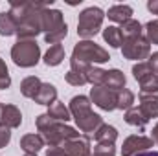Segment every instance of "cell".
<instances>
[{"label": "cell", "mask_w": 158, "mask_h": 156, "mask_svg": "<svg viewBox=\"0 0 158 156\" xmlns=\"http://www.w3.org/2000/svg\"><path fill=\"white\" fill-rule=\"evenodd\" d=\"M125 123H129V125H132V127H138V129H142L143 130V127L149 123V119L142 114V110L138 109V107H132V109H129V110H125Z\"/></svg>", "instance_id": "obj_21"}, {"label": "cell", "mask_w": 158, "mask_h": 156, "mask_svg": "<svg viewBox=\"0 0 158 156\" xmlns=\"http://www.w3.org/2000/svg\"><path fill=\"white\" fill-rule=\"evenodd\" d=\"M9 142H11V129L0 125V149H4Z\"/></svg>", "instance_id": "obj_35"}, {"label": "cell", "mask_w": 158, "mask_h": 156, "mask_svg": "<svg viewBox=\"0 0 158 156\" xmlns=\"http://www.w3.org/2000/svg\"><path fill=\"white\" fill-rule=\"evenodd\" d=\"M11 86V77H9V72H7V66L6 63L0 59V90H6Z\"/></svg>", "instance_id": "obj_33"}, {"label": "cell", "mask_w": 158, "mask_h": 156, "mask_svg": "<svg viewBox=\"0 0 158 156\" xmlns=\"http://www.w3.org/2000/svg\"><path fill=\"white\" fill-rule=\"evenodd\" d=\"M103 39H105V42H109V46H112V48H121V44H123L121 30L116 28V26H107L103 30Z\"/></svg>", "instance_id": "obj_24"}, {"label": "cell", "mask_w": 158, "mask_h": 156, "mask_svg": "<svg viewBox=\"0 0 158 156\" xmlns=\"http://www.w3.org/2000/svg\"><path fill=\"white\" fill-rule=\"evenodd\" d=\"M37 129L42 134L44 142L50 145V147H59L61 143L68 142V140H76V138H81L77 130L66 123H61L53 117H50L48 114H40L37 116Z\"/></svg>", "instance_id": "obj_3"}, {"label": "cell", "mask_w": 158, "mask_h": 156, "mask_svg": "<svg viewBox=\"0 0 158 156\" xmlns=\"http://www.w3.org/2000/svg\"><path fill=\"white\" fill-rule=\"evenodd\" d=\"M109 61H110V55L103 46L96 44L94 40H79L74 46V51L70 57V70L86 76L90 66L103 64Z\"/></svg>", "instance_id": "obj_2"}, {"label": "cell", "mask_w": 158, "mask_h": 156, "mask_svg": "<svg viewBox=\"0 0 158 156\" xmlns=\"http://www.w3.org/2000/svg\"><path fill=\"white\" fill-rule=\"evenodd\" d=\"M147 63H149V66L153 68V72L158 76V51H155V53H151V55H149Z\"/></svg>", "instance_id": "obj_36"}, {"label": "cell", "mask_w": 158, "mask_h": 156, "mask_svg": "<svg viewBox=\"0 0 158 156\" xmlns=\"http://www.w3.org/2000/svg\"><path fill=\"white\" fill-rule=\"evenodd\" d=\"M94 140H96L98 143H103V145H114V142L118 140V130H116V127L103 123V125L94 132Z\"/></svg>", "instance_id": "obj_18"}, {"label": "cell", "mask_w": 158, "mask_h": 156, "mask_svg": "<svg viewBox=\"0 0 158 156\" xmlns=\"http://www.w3.org/2000/svg\"><path fill=\"white\" fill-rule=\"evenodd\" d=\"M11 59L20 68H33L40 61V46L37 40H17L11 48Z\"/></svg>", "instance_id": "obj_6"}, {"label": "cell", "mask_w": 158, "mask_h": 156, "mask_svg": "<svg viewBox=\"0 0 158 156\" xmlns=\"http://www.w3.org/2000/svg\"><path fill=\"white\" fill-rule=\"evenodd\" d=\"M90 105H92V101L86 96H74L68 105V110H70L72 117L76 119V125L79 127V130L86 132V136H90V134L94 136V132L103 125V117L92 112Z\"/></svg>", "instance_id": "obj_4"}, {"label": "cell", "mask_w": 158, "mask_h": 156, "mask_svg": "<svg viewBox=\"0 0 158 156\" xmlns=\"http://www.w3.org/2000/svg\"><path fill=\"white\" fill-rule=\"evenodd\" d=\"M63 26H66V22H64L63 13L59 9H50V7L42 9V31H44V35L53 33V31L61 30Z\"/></svg>", "instance_id": "obj_11"}, {"label": "cell", "mask_w": 158, "mask_h": 156, "mask_svg": "<svg viewBox=\"0 0 158 156\" xmlns=\"http://www.w3.org/2000/svg\"><path fill=\"white\" fill-rule=\"evenodd\" d=\"M121 53L125 59L143 63V59H149V55H151V42L143 35L132 37V39H123Z\"/></svg>", "instance_id": "obj_7"}, {"label": "cell", "mask_w": 158, "mask_h": 156, "mask_svg": "<svg viewBox=\"0 0 158 156\" xmlns=\"http://www.w3.org/2000/svg\"><path fill=\"white\" fill-rule=\"evenodd\" d=\"M44 138L40 134H26L20 138V149L26 154H37L40 149L44 147Z\"/></svg>", "instance_id": "obj_15"}, {"label": "cell", "mask_w": 158, "mask_h": 156, "mask_svg": "<svg viewBox=\"0 0 158 156\" xmlns=\"http://www.w3.org/2000/svg\"><path fill=\"white\" fill-rule=\"evenodd\" d=\"M142 114L147 119L158 117V94H140V107Z\"/></svg>", "instance_id": "obj_13"}, {"label": "cell", "mask_w": 158, "mask_h": 156, "mask_svg": "<svg viewBox=\"0 0 158 156\" xmlns=\"http://www.w3.org/2000/svg\"><path fill=\"white\" fill-rule=\"evenodd\" d=\"M149 74H155V72H153V68L149 66L147 61H143V63H136V64L132 66V76H134L136 81H140L142 77H145V76H149Z\"/></svg>", "instance_id": "obj_29"}, {"label": "cell", "mask_w": 158, "mask_h": 156, "mask_svg": "<svg viewBox=\"0 0 158 156\" xmlns=\"http://www.w3.org/2000/svg\"><path fill=\"white\" fill-rule=\"evenodd\" d=\"M134 105V94L129 88H121L119 92H116V109L119 110H129Z\"/></svg>", "instance_id": "obj_26"}, {"label": "cell", "mask_w": 158, "mask_h": 156, "mask_svg": "<svg viewBox=\"0 0 158 156\" xmlns=\"http://www.w3.org/2000/svg\"><path fill=\"white\" fill-rule=\"evenodd\" d=\"M103 18H105V11L98 6H90L83 9L77 20V35L83 40H90L92 37H96L98 31L101 30Z\"/></svg>", "instance_id": "obj_5"}, {"label": "cell", "mask_w": 158, "mask_h": 156, "mask_svg": "<svg viewBox=\"0 0 158 156\" xmlns=\"http://www.w3.org/2000/svg\"><path fill=\"white\" fill-rule=\"evenodd\" d=\"M50 7L42 2H24V0H11L9 13L17 22V37L19 40H35V37L42 33V9Z\"/></svg>", "instance_id": "obj_1"}, {"label": "cell", "mask_w": 158, "mask_h": 156, "mask_svg": "<svg viewBox=\"0 0 158 156\" xmlns=\"http://www.w3.org/2000/svg\"><path fill=\"white\" fill-rule=\"evenodd\" d=\"M151 140H153V142H155V143L158 145V123L155 125V127H153V132H151Z\"/></svg>", "instance_id": "obj_38"}, {"label": "cell", "mask_w": 158, "mask_h": 156, "mask_svg": "<svg viewBox=\"0 0 158 156\" xmlns=\"http://www.w3.org/2000/svg\"><path fill=\"white\" fill-rule=\"evenodd\" d=\"M33 101L37 105H44V107H50L57 101V88L52 84V83H42L37 92V96L33 97Z\"/></svg>", "instance_id": "obj_14"}, {"label": "cell", "mask_w": 158, "mask_h": 156, "mask_svg": "<svg viewBox=\"0 0 158 156\" xmlns=\"http://www.w3.org/2000/svg\"><path fill=\"white\" fill-rule=\"evenodd\" d=\"M153 145H155V142L151 138L142 136V134H132V136H129V138L123 140L121 156H136V154H140V153L149 151Z\"/></svg>", "instance_id": "obj_8"}, {"label": "cell", "mask_w": 158, "mask_h": 156, "mask_svg": "<svg viewBox=\"0 0 158 156\" xmlns=\"http://www.w3.org/2000/svg\"><path fill=\"white\" fill-rule=\"evenodd\" d=\"M105 17H109V20H112V22L123 24V22H127V20L132 18V7L125 6V4L112 6V7H109V11L105 13Z\"/></svg>", "instance_id": "obj_17"}, {"label": "cell", "mask_w": 158, "mask_h": 156, "mask_svg": "<svg viewBox=\"0 0 158 156\" xmlns=\"http://www.w3.org/2000/svg\"><path fill=\"white\" fill-rule=\"evenodd\" d=\"M136 156H158V151H145V153H140Z\"/></svg>", "instance_id": "obj_39"}, {"label": "cell", "mask_w": 158, "mask_h": 156, "mask_svg": "<svg viewBox=\"0 0 158 156\" xmlns=\"http://www.w3.org/2000/svg\"><path fill=\"white\" fill-rule=\"evenodd\" d=\"M143 30H145L147 40L153 42V44H158V18L156 20H149V22L143 26Z\"/></svg>", "instance_id": "obj_31"}, {"label": "cell", "mask_w": 158, "mask_h": 156, "mask_svg": "<svg viewBox=\"0 0 158 156\" xmlns=\"http://www.w3.org/2000/svg\"><path fill=\"white\" fill-rule=\"evenodd\" d=\"M90 156H101V154H94V153H92V154H90Z\"/></svg>", "instance_id": "obj_40"}, {"label": "cell", "mask_w": 158, "mask_h": 156, "mask_svg": "<svg viewBox=\"0 0 158 156\" xmlns=\"http://www.w3.org/2000/svg\"><path fill=\"white\" fill-rule=\"evenodd\" d=\"M90 101L96 107H99L101 110H107V112L116 110V92H112L105 86H92Z\"/></svg>", "instance_id": "obj_9"}, {"label": "cell", "mask_w": 158, "mask_h": 156, "mask_svg": "<svg viewBox=\"0 0 158 156\" xmlns=\"http://www.w3.org/2000/svg\"><path fill=\"white\" fill-rule=\"evenodd\" d=\"M24 156H37V154H24Z\"/></svg>", "instance_id": "obj_41"}, {"label": "cell", "mask_w": 158, "mask_h": 156, "mask_svg": "<svg viewBox=\"0 0 158 156\" xmlns=\"http://www.w3.org/2000/svg\"><path fill=\"white\" fill-rule=\"evenodd\" d=\"M40 84H42V81H40L37 76H30V77L22 79V83H20V94H22L24 97L33 99V97L37 96V92H39Z\"/></svg>", "instance_id": "obj_20"}, {"label": "cell", "mask_w": 158, "mask_h": 156, "mask_svg": "<svg viewBox=\"0 0 158 156\" xmlns=\"http://www.w3.org/2000/svg\"><path fill=\"white\" fill-rule=\"evenodd\" d=\"M63 61H64V48H63V44H53L44 53L46 66H59Z\"/></svg>", "instance_id": "obj_19"}, {"label": "cell", "mask_w": 158, "mask_h": 156, "mask_svg": "<svg viewBox=\"0 0 158 156\" xmlns=\"http://www.w3.org/2000/svg\"><path fill=\"white\" fill-rule=\"evenodd\" d=\"M125 83H127L125 74L121 70H118V68H114V70H107L103 86L109 88V90H112V92H119L121 88H125Z\"/></svg>", "instance_id": "obj_16"}, {"label": "cell", "mask_w": 158, "mask_h": 156, "mask_svg": "<svg viewBox=\"0 0 158 156\" xmlns=\"http://www.w3.org/2000/svg\"><path fill=\"white\" fill-rule=\"evenodd\" d=\"M22 123V112L15 105L0 103V125L7 129H17Z\"/></svg>", "instance_id": "obj_12"}, {"label": "cell", "mask_w": 158, "mask_h": 156, "mask_svg": "<svg viewBox=\"0 0 158 156\" xmlns=\"http://www.w3.org/2000/svg\"><path fill=\"white\" fill-rule=\"evenodd\" d=\"M140 84V94H158V76L149 74L138 81Z\"/></svg>", "instance_id": "obj_27"}, {"label": "cell", "mask_w": 158, "mask_h": 156, "mask_svg": "<svg viewBox=\"0 0 158 156\" xmlns=\"http://www.w3.org/2000/svg\"><path fill=\"white\" fill-rule=\"evenodd\" d=\"M119 30H121V35H123V39H132V37H140V35H142V31H143V26H142L138 20L131 18V20L123 22Z\"/></svg>", "instance_id": "obj_25"}, {"label": "cell", "mask_w": 158, "mask_h": 156, "mask_svg": "<svg viewBox=\"0 0 158 156\" xmlns=\"http://www.w3.org/2000/svg\"><path fill=\"white\" fill-rule=\"evenodd\" d=\"M17 33V22L9 11L0 13V35L2 37H11Z\"/></svg>", "instance_id": "obj_23"}, {"label": "cell", "mask_w": 158, "mask_h": 156, "mask_svg": "<svg viewBox=\"0 0 158 156\" xmlns=\"http://www.w3.org/2000/svg\"><path fill=\"white\" fill-rule=\"evenodd\" d=\"M64 81H66L68 84H72V86H83V84H86V76L70 70V72L64 76Z\"/></svg>", "instance_id": "obj_32"}, {"label": "cell", "mask_w": 158, "mask_h": 156, "mask_svg": "<svg viewBox=\"0 0 158 156\" xmlns=\"http://www.w3.org/2000/svg\"><path fill=\"white\" fill-rule=\"evenodd\" d=\"M46 114L50 117H53V119H57V121H61V123H66L68 119H72L68 107H64V103H61V101H55L53 105H50Z\"/></svg>", "instance_id": "obj_22"}, {"label": "cell", "mask_w": 158, "mask_h": 156, "mask_svg": "<svg viewBox=\"0 0 158 156\" xmlns=\"http://www.w3.org/2000/svg\"><path fill=\"white\" fill-rule=\"evenodd\" d=\"M59 149L66 156H90L92 154L88 136H81V138H76V140H68V142L61 143Z\"/></svg>", "instance_id": "obj_10"}, {"label": "cell", "mask_w": 158, "mask_h": 156, "mask_svg": "<svg viewBox=\"0 0 158 156\" xmlns=\"http://www.w3.org/2000/svg\"><path fill=\"white\" fill-rule=\"evenodd\" d=\"M68 35V26H63L61 30H57V31H53V33H48V35H44V40L48 42V44H61V40L64 39Z\"/></svg>", "instance_id": "obj_30"}, {"label": "cell", "mask_w": 158, "mask_h": 156, "mask_svg": "<svg viewBox=\"0 0 158 156\" xmlns=\"http://www.w3.org/2000/svg\"><path fill=\"white\" fill-rule=\"evenodd\" d=\"M94 154L116 156V147H114V145H103V143H96V147H94Z\"/></svg>", "instance_id": "obj_34"}, {"label": "cell", "mask_w": 158, "mask_h": 156, "mask_svg": "<svg viewBox=\"0 0 158 156\" xmlns=\"http://www.w3.org/2000/svg\"><path fill=\"white\" fill-rule=\"evenodd\" d=\"M105 74H107V70L98 68V66H90L86 72V83H90L92 86H103Z\"/></svg>", "instance_id": "obj_28"}, {"label": "cell", "mask_w": 158, "mask_h": 156, "mask_svg": "<svg viewBox=\"0 0 158 156\" xmlns=\"http://www.w3.org/2000/svg\"><path fill=\"white\" fill-rule=\"evenodd\" d=\"M147 9H149L153 15H158V0H149V2H147Z\"/></svg>", "instance_id": "obj_37"}]
</instances>
